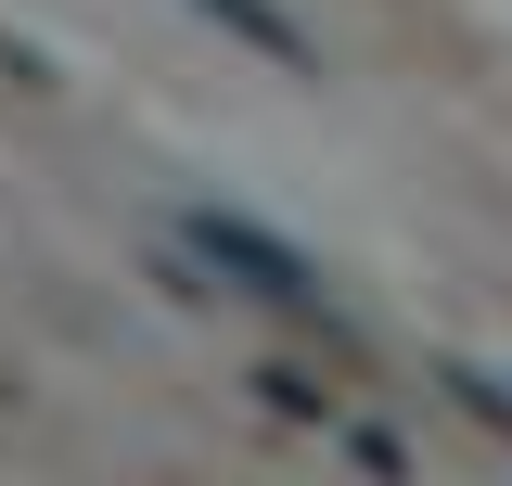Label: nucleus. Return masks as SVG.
<instances>
[{
	"label": "nucleus",
	"mask_w": 512,
	"mask_h": 486,
	"mask_svg": "<svg viewBox=\"0 0 512 486\" xmlns=\"http://www.w3.org/2000/svg\"><path fill=\"white\" fill-rule=\"evenodd\" d=\"M180 256H192V269H218V282H231V295H256V307H295V320H320V269H308L282 231L231 218V205L180 218Z\"/></svg>",
	"instance_id": "f257e3e1"
},
{
	"label": "nucleus",
	"mask_w": 512,
	"mask_h": 486,
	"mask_svg": "<svg viewBox=\"0 0 512 486\" xmlns=\"http://www.w3.org/2000/svg\"><path fill=\"white\" fill-rule=\"evenodd\" d=\"M192 13H205V26H231V39H244V52H269L282 64V77H308V26H295V13H269V0H192Z\"/></svg>",
	"instance_id": "f03ea898"
},
{
	"label": "nucleus",
	"mask_w": 512,
	"mask_h": 486,
	"mask_svg": "<svg viewBox=\"0 0 512 486\" xmlns=\"http://www.w3.org/2000/svg\"><path fill=\"white\" fill-rule=\"evenodd\" d=\"M448 397H461V410H474V423H500V435H512V384H500V371H474V359H448Z\"/></svg>",
	"instance_id": "7ed1b4c3"
},
{
	"label": "nucleus",
	"mask_w": 512,
	"mask_h": 486,
	"mask_svg": "<svg viewBox=\"0 0 512 486\" xmlns=\"http://www.w3.org/2000/svg\"><path fill=\"white\" fill-rule=\"evenodd\" d=\"M256 384H269V410H295V423H320V410H333V384H308V371H295V359H269V371H256Z\"/></svg>",
	"instance_id": "20e7f679"
}]
</instances>
